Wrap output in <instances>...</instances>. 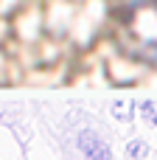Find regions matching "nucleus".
I'll list each match as a JSON object with an SVG mask.
<instances>
[{"instance_id": "3", "label": "nucleus", "mask_w": 157, "mask_h": 160, "mask_svg": "<svg viewBox=\"0 0 157 160\" xmlns=\"http://www.w3.org/2000/svg\"><path fill=\"white\" fill-rule=\"evenodd\" d=\"M129 155H132V158L146 155V143H129Z\"/></svg>"}, {"instance_id": "2", "label": "nucleus", "mask_w": 157, "mask_h": 160, "mask_svg": "<svg viewBox=\"0 0 157 160\" xmlns=\"http://www.w3.org/2000/svg\"><path fill=\"white\" fill-rule=\"evenodd\" d=\"M79 149L84 152L87 160H110L112 158L110 146H107L98 135H93V132H81V135H79Z\"/></svg>"}, {"instance_id": "1", "label": "nucleus", "mask_w": 157, "mask_h": 160, "mask_svg": "<svg viewBox=\"0 0 157 160\" xmlns=\"http://www.w3.org/2000/svg\"><path fill=\"white\" fill-rule=\"evenodd\" d=\"M118 42L135 59L157 65V0H129L121 8Z\"/></svg>"}]
</instances>
